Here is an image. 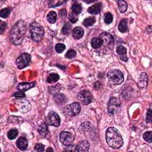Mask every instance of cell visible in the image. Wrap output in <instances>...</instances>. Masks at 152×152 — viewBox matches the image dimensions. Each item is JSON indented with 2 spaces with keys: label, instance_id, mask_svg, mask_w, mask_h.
Listing matches in <instances>:
<instances>
[{
  "label": "cell",
  "instance_id": "3957f363",
  "mask_svg": "<svg viewBox=\"0 0 152 152\" xmlns=\"http://www.w3.org/2000/svg\"><path fill=\"white\" fill-rule=\"evenodd\" d=\"M29 30L31 38L36 41L40 42L44 36L45 31L43 27L38 23L34 21L29 26Z\"/></svg>",
  "mask_w": 152,
  "mask_h": 152
},
{
  "label": "cell",
  "instance_id": "83f0119b",
  "mask_svg": "<svg viewBox=\"0 0 152 152\" xmlns=\"http://www.w3.org/2000/svg\"><path fill=\"white\" fill-rule=\"evenodd\" d=\"M71 27H72V26L71 24H70L69 23H66L65 24V25L63 26V27L62 28V30H61L62 34L64 35L69 34L70 32Z\"/></svg>",
  "mask_w": 152,
  "mask_h": 152
},
{
  "label": "cell",
  "instance_id": "d6a6232c",
  "mask_svg": "<svg viewBox=\"0 0 152 152\" xmlns=\"http://www.w3.org/2000/svg\"><path fill=\"white\" fill-rule=\"evenodd\" d=\"M66 3V1H49V7H58V6H59L61 5H62L63 4Z\"/></svg>",
  "mask_w": 152,
  "mask_h": 152
},
{
  "label": "cell",
  "instance_id": "52a82bcc",
  "mask_svg": "<svg viewBox=\"0 0 152 152\" xmlns=\"http://www.w3.org/2000/svg\"><path fill=\"white\" fill-rule=\"evenodd\" d=\"M59 140L63 145L68 146L73 144L74 140V136L69 132L63 131L59 135Z\"/></svg>",
  "mask_w": 152,
  "mask_h": 152
},
{
  "label": "cell",
  "instance_id": "8d00e7d4",
  "mask_svg": "<svg viewBox=\"0 0 152 152\" xmlns=\"http://www.w3.org/2000/svg\"><path fill=\"white\" fill-rule=\"evenodd\" d=\"M151 109L150 108L148 109L146 114V123H150L151 122Z\"/></svg>",
  "mask_w": 152,
  "mask_h": 152
},
{
  "label": "cell",
  "instance_id": "d6986e66",
  "mask_svg": "<svg viewBox=\"0 0 152 152\" xmlns=\"http://www.w3.org/2000/svg\"><path fill=\"white\" fill-rule=\"evenodd\" d=\"M127 22L128 20L126 19H123L122 20H121L118 25V30L120 32L125 33L128 31Z\"/></svg>",
  "mask_w": 152,
  "mask_h": 152
},
{
  "label": "cell",
  "instance_id": "cb8c5ba5",
  "mask_svg": "<svg viewBox=\"0 0 152 152\" xmlns=\"http://www.w3.org/2000/svg\"><path fill=\"white\" fill-rule=\"evenodd\" d=\"M56 13L54 11H51L47 15V21L51 24H54L56 20Z\"/></svg>",
  "mask_w": 152,
  "mask_h": 152
},
{
  "label": "cell",
  "instance_id": "836d02e7",
  "mask_svg": "<svg viewBox=\"0 0 152 152\" xmlns=\"http://www.w3.org/2000/svg\"><path fill=\"white\" fill-rule=\"evenodd\" d=\"M65 49H66V45L63 44H58L55 45V50L59 54L62 53Z\"/></svg>",
  "mask_w": 152,
  "mask_h": 152
},
{
  "label": "cell",
  "instance_id": "30bf717a",
  "mask_svg": "<svg viewBox=\"0 0 152 152\" xmlns=\"http://www.w3.org/2000/svg\"><path fill=\"white\" fill-rule=\"evenodd\" d=\"M48 124L54 127H58L61 123V119L59 115L55 112H50L47 117Z\"/></svg>",
  "mask_w": 152,
  "mask_h": 152
},
{
  "label": "cell",
  "instance_id": "60d3db41",
  "mask_svg": "<svg viewBox=\"0 0 152 152\" xmlns=\"http://www.w3.org/2000/svg\"><path fill=\"white\" fill-rule=\"evenodd\" d=\"M59 16L61 17L65 18L67 16V11L66 9H62L59 11Z\"/></svg>",
  "mask_w": 152,
  "mask_h": 152
},
{
  "label": "cell",
  "instance_id": "e0dca14e",
  "mask_svg": "<svg viewBox=\"0 0 152 152\" xmlns=\"http://www.w3.org/2000/svg\"><path fill=\"white\" fill-rule=\"evenodd\" d=\"M84 35V30L81 27H76L73 30V36L75 39H80Z\"/></svg>",
  "mask_w": 152,
  "mask_h": 152
},
{
  "label": "cell",
  "instance_id": "e575fe53",
  "mask_svg": "<svg viewBox=\"0 0 152 152\" xmlns=\"http://www.w3.org/2000/svg\"><path fill=\"white\" fill-rule=\"evenodd\" d=\"M76 55H77L76 51H75L73 49H70V50L68 51L67 52V53L66 54V57L69 59H71V58L76 57Z\"/></svg>",
  "mask_w": 152,
  "mask_h": 152
},
{
  "label": "cell",
  "instance_id": "5bb4252c",
  "mask_svg": "<svg viewBox=\"0 0 152 152\" xmlns=\"http://www.w3.org/2000/svg\"><path fill=\"white\" fill-rule=\"evenodd\" d=\"M101 9H102V3H97L88 9V12L91 14L98 15L101 13Z\"/></svg>",
  "mask_w": 152,
  "mask_h": 152
},
{
  "label": "cell",
  "instance_id": "1f68e13d",
  "mask_svg": "<svg viewBox=\"0 0 152 152\" xmlns=\"http://www.w3.org/2000/svg\"><path fill=\"white\" fill-rule=\"evenodd\" d=\"M143 138L147 142L151 143L152 141V133L151 131H147L143 134Z\"/></svg>",
  "mask_w": 152,
  "mask_h": 152
},
{
  "label": "cell",
  "instance_id": "ba28073f",
  "mask_svg": "<svg viewBox=\"0 0 152 152\" xmlns=\"http://www.w3.org/2000/svg\"><path fill=\"white\" fill-rule=\"evenodd\" d=\"M78 99L84 105H87L92 101V95L88 90H82L77 95Z\"/></svg>",
  "mask_w": 152,
  "mask_h": 152
},
{
  "label": "cell",
  "instance_id": "74e56055",
  "mask_svg": "<svg viewBox=\"0 0 152 152\" xmlns=\"http://www.w3.org/2000/svg\"><path fill=\"white\" fill-rule=\"evenodd\" d=\"M35 149L37 151H44L45 150V146L41 143H38L35 145Z\"/></svg>",
  "mask_w": 152,
  "mask_h": 152
},
{
  "label": "cell",
  "instance_id": "7c38bea8",
  "mask_svg": "<svg viewBox=\"0 0 152 152\" xmlns=\"http://www.w3.org/2000/svg\"><path fill=\"white\" fill-rule=\"evenodd\" d=\"M127 52L126 48L123 46H119L116 48L117 54L119 55L121 59L124 62H127L128 59L127 56Z\"/></svg>",
  "mask_w": 152,
  "mask_h": 152
},
{
  "label": "cell",
  "instance_id": "b9f144b4",
  "mask_svg": "<svg viewBox=\"0 0 152 152\" xmlns=\"http://www.w3.org/2000/svg\"><path fill=\"white\" fill-rule=\"evenodd\" d=\"M53 151V149L51 148V147H49V148L46 150V151Z\"/></svg>",
  "mask_w": 152,
  "mask_h": 152
},
{
  "label": "cell",
  "instance_id": "5b68a950",
  "mask_svg": "<svg viewBox=\"0 0 152 152\" xmlns=\"http://www.w3.org/2000/svg\"><path fill=\"white\" fill-rule=\"evenodd\" d=\"M81 111V106L79 103L74 102L64 108V112L67 116H74L78 115Z\"/></svg>",
  "mask_w": 152,
  "mask_h": 152
},
{
  "label": "cell",
  "instance_id": "9c48e42d",
  "mask_svg": "<svg viewBox=\"0 0 152 152\" xmlns=\"http://www.w3.org/2000/svg\"><path fill=\"white\" fill-rule=\"evenodd\" d=\"M121 102L116 98H112L108 103V112L109 113L113 115L117 112L120 108Z\"/></svg>",
  "mask_w": 152,
  "mask_h": 152
},
{
  "label": "cell",
  "instance_id": "d4e9b609",
  "mask_svg": "<svg viewBox=\"0 0 152 152\" xmlns=\"http://www.w3.org/2000/svg\"><path fill=\"white\" fill-rule=\"evenodd\" d=\"M59 76L58 74L53 73V74H51L49 76V77H48V78L46 80V81L48 83L53 84V83H56L59 80Z\"/></svg>",
  "mask_w": 152,
  "mask_h": 152
},
{
  "label": "cell",
  "instance_id": "f1b7e54d",
  "mask_svg": "<svg viewBox=\"0 0 152 152\" xmlns=\"http://www.w3.org/2000/svg\"><path fill=\"white\" fill-rule=\"evenodd\" d=\"M71 9H72V13L77 15H79V14H80L82 11V7L78 4H73L71 7Z\"/></svg>",
  "mask_w": 152,
  "mask_h": 152
},
{
  "label": "cell",
  "instance_id": "d590c367",
  "mask_svg": "<svg viewBox=\"0 0 152 152\" xmlns=\"http://www.w3.org/2000/svg\"><path fill=\"white\" fill-rule=\"evenodd\" d=\"M78 15L77 14H76L73 13H70V16H69V20L71 22V23H76L77 20H78Z\"/></svg>",
  "mask_w": 152,
  "mask_h": 152
},
{
  "label": "cell",
  "instance_id": "603a6c76",
  "mask_svg": "<svg viewBox=\"0 0 152 152\" xmlns=\"http://www.w3.org/2000/svg\"><path fill=\"white\" fill-rule=\"evenodd\" d=\"M96 22V19L94 17H89L85 19L83 22V24L85 27L92 26Z\"/></svg>",
  "mask_w": 152,
  "mask_h": 152
},
{
  "label": "cell",
  "instance_id": "2e32d148",
  "mask_svg": "<svg viewBox=\"0 0 152 152\" xmlns=\"http://www.w3.org/2000/svg\"><path fill=\"white\" fill-rule=\"evenodd\" d=\"M35 85V83H21L18 84L17 86V88L20 91H22V92H25L30 88L34 87Z\"/></svg>",
  "mask_w": 152,
  "mask_h": 152
},
{
  "label": "cell",
  "instance_id": "4fadbf2b",
  "mask_svg": "<svg viewBox=\"0 0 152 152\" xmlns=\"http://www.w3.org/2000/svg\"><path fill=\"white\" fill-rule=\"evenodd\" d=\"M90 147V144L87 140L80 141L75 148L76 151L86 152L88 151Z\"/></svg>",
  "mask_w": 152,
  "mask_h": 152
},
{
  "label": "cell",
  "instance_id": "8fae6325",
  "mask_svg": "<svg viewBox=\"0 0 152 152\" xmlns=\"http://www.w3.org/2000/svg\"><path fill=\"white\" fill-rule=\"evenodd\" d=\"M16 103L19 110L23 113L27 112L31 109V104L30 103V102L28 101L26 99H19L16 101Z\"/></svg>",
  "mask_w": 152,
  "mask_h": 152
},
{
  "label": "cell",
  "instance_id": "f35d334b",
  "mask_svg": "<svg viewBox=\"0 0 152 152\" xmlns=\"http://www.w3.org/2000/svg\"><path fill=\"white\" fill-rule=\"evenodd\" d=\"M6 26H7L6 23H5L4 21H1V24H0V32H1V34L3 33L4 30H5V29L6 27Z\"/></svg>",
  "mask_w": 152,
  "mask_h": 152
},
{
  "label": "cell",
  "instance_id": "4dcf8cb0",
  "mask_svg": "<svg viewBox=\"0 0 152 152\" xmlns=\"http://www.w3.org/2000/svg\"><path fill=\"white\" fill-rule=\"evenodd\" d=\"M113 21V16L112 14L108 12V13H106L105 15V17H104V21L106 24H111Z\"/></svg>",
  "mask_w": 152,
  "mask_h": 152
},
{
  "label": "cell",
  "instance_id": "ffe728a7",
  "mask_svg": "<svg viewBox=\"0 0 152 152\" xmlns=\"http://www.w3.org/2000/svg\"><path fill=\"white\" fill-rule=\"evenodd\" d=\"M100 38H101V39L102 40L103 44L104 45H108L113 41L112 36L106 32L102 33L100 35Z\"/></svg>",
  "mask_w": 152,
  "mask_h": 152
},
{
  "label": "cell",
  "instance_id": "7402d4cb",
  "mask_svg": "<svg viewBox=\"0 0 152 152\" xmlns=\"http://www.w3.org/2000/svg\"><path fill=\"white\" fill-rule=\"evenodd\" d=\"M91 45L94 49H98L103 45V41L100 38H95L91 41Z\"/></svg>",
  "mask_w": 152,
  "mask_h": 152
},
{
  "label": "cell",
  "instance_id": "277c9868",
  "mask_svg": "<svg viewBox=\"0 0 152 152\" xmlns=\"http://www.w3.org/2000/svg\"><path fill=\"white\" fill-rule=\"evenodd\" d=\"M108 78L109 81L115 85L122 84L124 78L123 73L118 70H112L108 73Z\"/></svg>",
  "mask_w": 152,
  "mask_h": 152
},
{
  "label": "cell",
  "instance_id": "8992f818",
  "mask_svg": "<svg viewBox=\"0 0 152 152\" xmlns=\"http://www.w3.org/2000/svg\"><path fill=\"white\" fill-rule=\"evenodd\" d=\"M30 61H31L30 55L27 53H24L17 58L16 64L19 69H23L29 64Z\"/></svg>",
  "mask_w": 152,
  "mask_h": 152
},
{
  "label": "cell",
  "instance_id": "4316f807",
  "mask_svg": "<svg viewBox=\"0 0 152 152\" xmlns=\"http://www.w3.org/2000/svg\"><path fill=\"white\" fill-rule=\"evenodd\" d=\"M19 134V131L17 129H11L7 133V137L10 140H14L15 139Z\"/></svg>",
  "mask_w": 152,
  "mask_h": 152
},
{
  "label": "cell",
  "instance_id": "f546056e",
  "mask_svg": "<svg viewBox=\"0 0 152 152\" xmlns=\"http://www.w3.org/2000/svg\"><path fill=\"white\" fill-rule=\"evenodd\" d=\"M11 13V9L10 8H6L2 9L0 12V16L2 18H7Z\"/></svg>",
  "mask_w": 152,
  "mask_h": 152
},
{
  "label": "cell",
  "instance_id": "7a4b0ae2",
  "mask_svg": "<svg viewBox=\"0 0 152 152\" xmlns=\"http://www.w3.org/2000/svg\"><path fill=\"white\" fill-rule=\"evenodd\" d=\"M106 140L108 144L114 149L123 146L124 141L119 131L114 127H109L106 132Z\"/></svg>",
  "mask_w": 152,
  "mask_h": 152
},
{
  "label": "cell",
  "instance_id": "44dd1931",
  "mask_svg": "<svg viewBox=\"0 0 152 152\" xmlns=\"http://www.w3.org/2000/svg\"><path fill=\"white\" fill-rule=\"evenodd\" d=\"M38 132L42 137L45 138L46 136L47 133H48L47 124H46L45 123H41V124L39 126V127L38 128Z\"/></svg>",
  "mask_w": 152,
  "mask_h": 152
},
{
  "label": "cell",
  "instance_id": "ab89813d",
  "mask_svg": "<svg viewBox=\"0 0 152 152\" xmlns=\"http://www.w3.org/2000/svg\"><path fill=\"white\" fill-rule=\"evenodd\" d=\"M14 96L17 98H22V97H24L25 96V94L24 93V92H22V91H20L19 92H16L14 94Z\"/></svg>",
  "mask_w": 152,
  "mask_h": 152
},
{
  "label": "cell",
  "instance_id": "484cf974",
  "mask_svg": "<svg viewBox=\"0 0 152 152\" xmlns=\"http://www.w3.org/2000/svg\"><path fill=\"white\" fill-rule=\"evenodd\" d=\"M118 9L121 13H125L127 10V4L126 1H118Z\"/></svg>",
  "mask_w": 152,
  "mask_h": 152
},
{
  "label": "cell",
  "instance_id": "ac0fdd59",
  "mask_svg": "<svg viewBox=\"0 0 152 152\" xmlns=\"http://www.w3.org/2000/svg\"><path fill=\"white\" fill-rule=\"evenodd\" d=\"M148 84V76L146 73H143L140 75L138 80V85L141 88H146Z\"/></svg>",
  "mask_w": 152,
  "mask_h": 152
},
{
  "label": "cell",
  "instance_id": "6da1fadb",
  "mask_svg": "<svg viewBox=\"0 0 152 152\" xmlns=\"http://www.w3.org/2000/svg\"><path fill=\"white\" fill-rule=\"evenodd\" d=\"M27 30L26 24L23 20L18 21L10 32V40L14 45L20 44L24 38Z\"/></svg>",
  "mask_w": 152,
  "mask_h": 152
},
{
  "label": "cell",
  "instance_id": "9a60e30c",
  "mask_svg": "<svg viewBox=\"0 0 152 152\" xmlns=\"http://www.w3.org/2000/svg\"><path fill=\"white\" fill-rule=\"evenodd\" d=\"M16 144L17 147L22 150V151H24L27 149V146H28V143H27V140H26V138L23 137H20L16 142Z\"/></svg>",
  "mask_w": 152,
  "mask_h": 152
}]
</instances>
